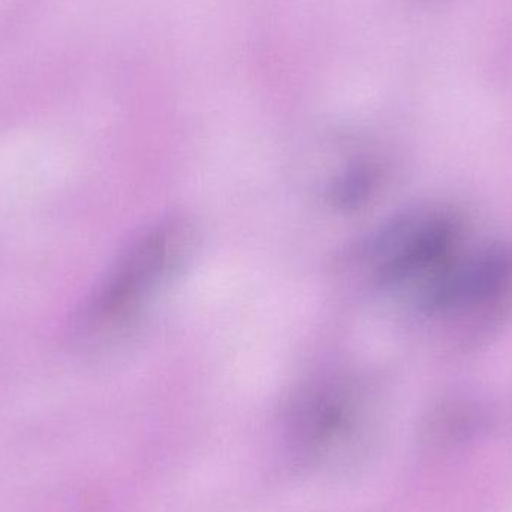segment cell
<instances>
[{"label":"cell","instance_id":"cell-2","mask_svg":"<svg viewBox=\"0 0 512 512\" xmlns=\"http://www.w3.org/2000/svg\"><path fill=\"white\" fill-rule=\"evenodd\" d=\"M456 228L444 215L405 216L376 233L364 252L372 279L397 288L426 274L447 255Z\"/></svg>","mask_w":512,"mask_h":512},{"label":"cell","instance_id":"cell-3","mask_svg":"<svg viewBox=\"0 0 512 512\" xmlns=\"http://www.w3.org/2000/svg\"><path fill=\"white\" fill-rule=\"evenodd\" d=\"M294 429L304 453L339 459L358 447V403L348 390L324 387L301 397Z\"/></svg>","mask_w":512,"mask_h":512},{"label":"cell","instance_id":"cell-1","mask_svg":"<svg viewBox=\"0 0 512 512\" xmlns=\"http://www.w3.org/2000/svg\"><path fill=\"white\" fill-rule=\"evenodd\" d=\"M197 246V233L185 218L159 222L119 256L74 322L81 348L101 349L122 339L147 306L182 274Z\"/></svg>","mask_w":512,"mask_h":512},{"label":"cell","instance_id":"cell-5","mask_svg":"<svg viewBox=\"0 0 512 512\" xmlns=\"http://www.w3.org/2000/svg\"><path fill=\"white\" fill-rule=\"evenodd\" d=\"M378 183V173L373 165L352 164L339 174L327 188L331 206L352 210L369 200Z\"/></svg>","mask_w":512,"mask_h":512},{"label":"cell","instance_id":"cell-4","mask_svg":"<svg viewBox=\"0 0 512 512\" xmlns=\"http://www.w3.org/2000/svg\"><path fill=\"white\" fill-rule=\"evenodd\" d=\"M511 264L505 252L478 255L433 279L423 294V304L427 309L444 310L487 297L510 276Z\"/></svg>","mask_w":512,"mask_h":512}]
</instances>
